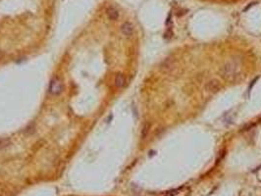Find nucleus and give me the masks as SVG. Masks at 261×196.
<instances>
[{"mask_svg": "<svg viewBox=\"0 0 261 196\" xmlns=\"http://www.w3.org/2000/svg\"><path fill=\"white\" fill-rule=\"evenodd\" d=\"M10 144H11V141H10V139H8V138H4V139H1V140H0V149L6 148V147H8V146H9Z\"/></svg>", "mask_w": 261, "mask_h": 196, "instance_id": "nucleus-8", "label": "nucleus"}, {"mask_svg": "<svg viewBox=\"0 0 261 196\" xmlns=\"http://www.w3.org/2000/svg\"><path fill=\"white\" fill-rule=\"evenodd\" d=\"M121 31L126 36H130V35H132L134 33V26L130 23L126 22L121 26Z\"/></svg>", "mask_w": 261, "mask_h": 196, "instance_id": "nucleus-4", "label": "nucleus"}, {"mask_svg": "<svg viewBox=\"0 0 261 196\" xmlns=\"http://www.w3.org/2000/svg\"><path fill=\"white\" fill-rule=\"evenodd\" d=\"M221 88V82L216 80V78H212V80L208 81L205 84V90L208 93H216L218 92Z\"/></svg>", "mask_w": 261, "mask_h": 196, "instance_id": "nucleus-3", "label": "nucleus"}, {"mask_svg": "<svg viewBox=\"0 0 261 196\" xmlns=\"http://www.w3.org/2000/svg\"><path fill=\"white\" fill-rule=\"evenodd\" d=\"M150 128H151V125H150V123H148V122L143 125V127H142V129H141V138L142 139H144L145 137L147 136Z\"/></svg>", "mask_w": 261, "mask_h": 196, "instance_id": "nucleus-7", "label": "nucleus"}, {"mask_svg": "<svg viewBox=\"0 0 261 196\" xmlns=\"http://www.w3.org/2000/svg\"><path fill=\"white\" fill-rule=\"evenodd\" d=\"M242 68V63L238 58H234L225 63L221 70V76L226 80H232L236 77Z\"/></svg>", "mask_w": 261, "mask_h": 196, "instance_id": "nucleus-1", "label": "nucleus"}, {"mask_svg": "<svg viewBox=\"0 0 261 196\" xmlns=\"http://www.w3.org/2000/svg\"><path fill=\"white\" fill-rule=\"evenodd\" d=\"M106 14H107L108 18L110 20H112V21H115V20H117L118 17H119V12L114 7H109L107 11H106Z\"/></svg>", "mask_w": 261, "mask_h": 196, "instance_id": "nucleus-5", "label": "nucleus"}, {"mask_svg": "<svg viewBox=\"0 0 261 196\" xmlns=\"http://www.w3.org/2000/svg\"><path fill=\"white\" fill-rule=\"evenodd\" d=\"M126 84V77L124 74H118L116 77H115V85L117 87H123Z\"/></svg>", "mask_w": 261, "mask_h": 196, "instance_id": "nucleus-6", "label": "nucleus"}, {"mask_svg": "<svg viewBox=\"0 0 261 196\" xmlns=\"http://www.w3.org/2000/svg\"><path fill=\"white\" fill-rule=\"evenodd\" d=\"M62 90H63V84L61 80H59L58 77L53 78L49 85L50 93H52L53 95H58V94H60L62 92Z\"/></svg>", "mask_w": 261, "mask_h": 196, "instance_id": "nucleus-2", "label": "nucleus"}]
</instances>
